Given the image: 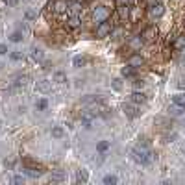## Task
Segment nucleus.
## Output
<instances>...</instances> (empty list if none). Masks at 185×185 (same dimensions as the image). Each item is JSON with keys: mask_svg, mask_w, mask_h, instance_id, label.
Segmentation results:
<instances>
[{"mask_svg": "<svg viewBox=\"0 0 185 185\" xmlns=\"http://www.w3.org/2000/svg\"><path fill=\"white\" fill-rule=\"evenodd\" d=\"M52 135H54L56 139H61V137H63V128H59V126L54 128V130H52Z\"/></svg>", "mask_w": 185, "mask_h": 185, "instance_id": "29", "label": "nucleus"}, {"mask_svg": "<svg viewBox=\"0 0 185 185\" xmlns=\"http://www.w3.org/2000/svg\"><path fill=\"white\" fill-rule=\"evenodd\" d=\"M4 54H8V46L6 44H0V56H4Z\"/></svg>", "mask_w": 185, "mask_h": 185, "instance_id": "34", "label": "nucleus"}, {"mask_svg": "<svg viewBox=\"0 0 185 185\" xmlns=\"http://www.w3.org/2000/svg\"><path fill=\"white\" fill-rule=\"evenodd\" d=\"M9 39H11L13 43H20V41H22V33H20V32H15V33H11Z\"/></svg>", "mask_w": 185, "mask_h": 185, "instance_id": "27", "label": "nucleus"}, {"mask_svg": "<svg viewBox=\"0 0 185 185\" xmlns=\"http://www.w3.org/2000/svg\"><path fill=\"white\" fill-rule=\"evenodd\" d=\"M76 180H78V181H82V183H85V181L89 180V174H87V170H83V169H82V170L78 172V176H76Z\"/></svg>", "mask_w": 185, "mask_h": 185, "instance_id": "22", "label": "nucleus"}, {"mask_svg": "<svg viewBox=\"0 0 185 185\" xmlns=\"http://www.w3.org/2000/svg\"><path fill=\"white\" fill-rule=\"evenodd\" d=\"M35 106H37V109H39V111H44L46 107H48V102H46L44 98H41V100H37V104H35Z\"/></svg>", "mask_w": 185, "mask_h": 185, "instance_id": "25", "label": "nucleus"}, {"mask_svg": "<svg viewBox=\"0 0 185 185\" xmlns=\"http://www.w3.org/2000/svg\"><path fill=\"white\" fill-rule=\"evenodd\" d=\"M54 82L56 83H65L67 82V76H65V72H54Z\"/></svg>", "mask_w": 185, "mask_h": 185, "instance_id": "17", "label": "nucleus"}, {"mask_svg": "<svg viewBox=\"0 0 185 185\" xmlns=\"http://www.w3.org/2000/svg\"><path fill=\"white\" fill-rule=\"evenodd\" d=\"M163 13H165V6L161 4V2H152V4H150V15H152L154 19L163 17Z\"/></svg>", "mask_w": 185, "mask_h": 185, "instance_id": "4", "label": "nucleus"}, {"mask_svg": "<svg viewBox=\"0 0 185 185\" xmlns=\"http://www.w3.org/2000/svg\"><path fill=\"white\" fill-rule=\"evenodd\" d=\"M13 181H15V183H22V181H24V176H15Z\"/></svg>", "mask_w": 185, "mask_h": 185, "instance_id": "36", "label": "nucleus"}, {"mask_svg": "<svg viewBox=\"0 0 185 185\" xmlns=\"http://www.w3.org/2000/svg\"><path fill=\"white\" fill-rule=\"evenodd\" d=\"M67 22H68V28H72V30H74V28H80V24H82V20H80L78 13H72L71 19H68Z\"/></svg>", "mask_w": 185, "mask_h": 185, "instance_id": "6", "label": "nucleus"}, {"mask_svg": "<svg viewBox=\"0 0 185 185\" xmlns=\"http://www.w3.org/2000/svg\"><path fill=\"white\" fill-rule=\"evenodd\" d=\"M113 89H117V91H120V89H122L120 80H113Z\"/></svg>", "mask_w": 185, "mask_h": 185, "instance_id": "33", "label": "nucleus"}, {"mask_svg": "<svg viewBox=\"0 0 185 185\" xmlns=\"http://www.w3.org/2000/svg\"><path fill=\"white\" fill-rule=\"evenodd\" d=\"M83 63H85V59H83L82 56H76V58L72 59V65H74V67H82Z\"/></svg>", "mask_w": 185, "mask_h": 185, "instance_id": "28", "label": "nucleus"}, {"mask_svg": "<svg viewBox=\"0 0 185 185\" xmlns=\"http://www.w3.org/2000/svg\"><path fill=\"white\" fill-rule=\"evenodd\" d=\"M119 17L120 19H128L130 17V6L128 4H120L119 6Z\"/></svg>", "mask_w": 185, "mask_h": 185, "instance_id": "11", "label": "nucleus"}, {"mask_svg": "<svg viewBox=\"0 0 185 185\" xmlns=\"http://www.w3.org/2000/svg\"><path fill=\"white\" fill-rule=\"evenodd\" d=\"M122 76H124V78H131V76H135V67H131V65L124 67V68H122Z\"/></svg>", "mask_w": 185, "mask_h": 185, "instance_id": "13", "label": "nucleus"}, {"mask_svg": "<svg viewBox=\"0 0 185 185\" xmlns=\"http://www.w3.org/2000/svg\"><path fill=\"white\" fill-rule=\"evenodd\" d=\"M50 180H52V181H63V180H65L63 170H54V172L50 174Z\"/></svg>", "mask_w": 185, "mask_h": 185, "instance_id": "14", "label": "nucleus"}, {"mask_svg": "<svg viewBox=\"0 0 185 185\" xmlns=\"http://www.w3.org/2000/svg\"><path fill=\"white\" fill-rule=\"evenodd\" d=\"M172 102L178 104V106H183V107H185V95H176V96L172 98Z\"/></svg>", "mask_w": 185, "mask_h": 185, "instance_id": "24", "label": "nucleus"}, {"mask_svg": "<svg viewBox=\"0 0 185 185\" xmlns=\"http://www.w3.org/2000/svg\"><path fill=\"white\" fill-rule=\"evenodd\" d=\"M183 46H185V37H180L176 41V48H183Z\"/></svg>", "mask_w": 185, "mask_h": 185, "instance_id": "32", "label": "nucleus"}, {"mask_svg": "<svg viewBox=\"0 0 185 185\" xmlns=\"http://www.w3.org/2000/svg\"><path fill=\"white\" fill-rule=\"evenodd\" d=\"M133 85H135V89H139V87H143V85H145V82H143V80H135Z\"/></svg>", "mask_w": 185, "mask_h": 185, "instance_id": "35", "label": "nucleus"}, {"mask_svg": "<svg viewBox=\"0 0 185 185\" xmlns=\"http://www.w3.org/2000/svg\"><path fill=\"white\" fill-rule=\"evenodd\" d=\"M152 35H154V28H148V30L143 33V37H145V39H148V41H152V39H154Z\"/></svg>", "mask_w": 185, "mask_h": 185, "instance_id": "30", "label": "nucleus"}, {"mask_svg": "<svg viewBox=\"0 0 185 185\" xmlns=\"http://www.w3.org/2000/svg\"><path fill=\"white\" fill-rule=\"evenodd\" d=\"M24 172L30 176V178H39L43 174V170H37V169H24Z\"/></svg>", "mask_w": 185, "mask_h": 185, "instance_id": "20", "label": "nucleus"}, {"mask_svg": "<svg viewBox=\"0 0 185 185\" xmlns=\"http://www.w3.org/2000/svg\"><path fill=\"white\" fill-rule=\"evenodd\" d=\"M124 111H126V115H128V117H131V119L139 115V111H137L135 104H124Z\"/></svg>", "mask_w": 185, "mask_h": 185, "instance_id": "8", "label": "nucleus"}, {"mask_svg": "<svg viewBox=\"0 0 185 185\" xmlns=\"http://www.w3.org/2000/svg\"><path fill=\"white\" fill-rule=\"evenodd\" d=\"M24 17H26L28 20H33V19H35V11H32V9H28V11L24 13Z\"/></svg>", "mask_w": 185, "mask_h": 185, "instance_id": "31", "label": "nucleus"}, {"mask_svg": "<svg viewBox=\"0 0 185 185\" xmlns=\"http://www.w3.org/2000/svg\"><path fill=\"white\" fill-rule=\"evenodd\" d=\"M183 111H185V107H183V106H178V104H174V102H172V106H170V113H172V115H181Z\"/></svg>", "mask_w": 185, "mask_h": 185, "instance_id": "18", "label": "nucleus"}, {"mask_svg": "<svg viewBox=\"0 0 185 185\" xmlns=\"http://www.w3.org/2000/svg\"><path fill=\"white\" fill-rule=\"evenodd\" d=\"M119 180H117V176H113V174H107V176H104V183L106 185H115Z\"/></svg>", "mask_w": 185, "mask_h": 185, "instance_id": "21", "label": "nucleus"}, {"mask_svg": "<svg viewBox=\"0 0 185 185\" xmlns=\"http://www.w3.org/2000/svg\"><path fill=\"white\" fill-rule=\"evenodd\" d=\"M50 89H52V83L48 82V80H41V82H37V91L39 92H50Z\"/></svg>", "mask_w": 185, "mask_h": 185, "instance_id": "5", "label": "nucleus"}, {"mask_svg": "<svg viewBox=\"0 0 185 185\" xmlns=\"http://www.w3.org/2000/svg\"><path fill=\"white\" fill-rule=\"evenodd\" d=\"M26 83H28V76H19L13 85H15V87H24Z\"/></svg>", "mask_w": 185, "mask_h": 185, "instance_id": "19", "label": "nucleus"}, {"mask_svg": "<svg viewBox=\"0 0 185 185\" xmlns=\"http://www.w3.org/2000/svg\"><path fill=\"white\" fill-rule=\"evenodd\" d=\"M111 30H113V24L109 20H102V22H98V26H96V37L98 39H104V37H107L109 33H111Z\"/></svg>", "mask_w": 185, "mask_h": 185, "instance_id": "2", "label": "nucleus"}, {"mask_svg": "<svg viewBox=\"0 0 185 185\" xmlns=\"http://www.w3.org/2000/svg\"><path fill=\"white\" fill-rule=\"evenodd\" d=\"M130 44H131L133 50H139V48L143 46V37H133V39L130 41Z\"/></svg>", "mask_w": 185, "mask_h": 185, "instance_id": "15", "label": "nucleus"}, {"mask_svg": "<svg viewBox=\"0 0 185 185\" xmlns=\"http://www.w3.org/2000/svg\"><path fill=\"white\" fill-rule=\"evenodd\" d=\"M180 87H185V82H180Z\"/></svg>", "mask_w": 185, "mask_h": 185, "instance_id": "39", "label": "nucleus"}, {"mask_svg": "<svg viewBox=\"0 0 185 185\" xmlns=\"http://www.w3.org/2000/svg\"><path fill=\"white\" fill-rule=\"evenodd\" d=\"M68 9H71L72 13H78L82 9V0H72V2L68 4Z\"/></svg>", "mask_w": 185, "mask_h": 185, "instance_id": "12", "label": "nucleus"}, {"mask_svg": "<svg viewBox=\"0 0 185 185\" xmlns=\"http://www.w3.org/2000/svg\"><path fill=\"white\" fill-rule=\"evenodd\" d=\"M32 58L35 59V61H43V50L41 48H32Z\"/></svg>", "mask_w": 185, "mask_h": 185, "instance_id": "16", "label": "nucleus"}, {"mask_svg": "<svg viewBox=\"0 0 185 185\" xmlns=\"http://www.w3.org/2000/svg\"><path fill=\"white\" fill-rule=\"evenodd\" d=\"M11 59L22 61V59H24V56H22V52H19V50H13V52H11Z\"/></svg>", "mask_w": 185, "mask_h": 185, "instance_id": "26", "label": "nucleus"}, {"mask_svg": "<svg viewBox=\"0 0 185 185\" xmlns=\"http://www.w3.org/2000/svg\"><path fill=\"white\" fill-rule=\"evenodd\" d=\"M107 17H109V9L104 8V6H96L95 9H92V19H95V22L107 20Z\"/></svg>", "mask_w": 185, "mask_h": 185, "instance_id": "3", "label": "nucleus"}, {"mask_svg": "<svg viewBox=\"0 0 185 185\" xmlns=\"http://www.w3.org/2000/svg\"><path fill=\"white\" fill-rule=\"evenodd\" d=\"M68 9V6H67V2H63V0H58V2L54 4V11L56 13H65Z\"/></svg>", "mask_w": 185, "mask_h": 185, "instance_id": "10", "label": "nucleus"}, {"mask_svg": "<svg viewBox=\"0 0 185 185\" xmlns=\"http://www.w3.org/2000/svg\"><path fill=\"white\" fill-rule=\"evenodd\" d=\"M130 65L135 67V68H139V67H143V65H145V59L139 56V54H133V56L130 58Z\"/></svg>", "mask_w": 185, "mask_h": 185, "instance_id": "7", "label": "nucleus"}, {"mask_svg": "<svg viewBox=\"0 0 185 185\" xmlns=\"http://www.w3.org/2000/svg\"><path fill=\"white\" fill-rule=\"evenodd\" d=\"M4 2H6V4H8V6H11V8H13V6H15V4H17V0H4Z\"/></svg>", "mask_w": 185, "mask_h": 185, "instance_id": "37", "label": "nucleus"}, {"mask_svg": "<svg viewBox=\"0 0 185 185\" xmlns=\"http://www.w3.org/2000/svg\"><path fill=\"white\" fill-rule=\"evenodd\" d=\"M96 148H98V152H102V154L107 152V150H109V141H100Z\"/></svg>", "mask_w": 185, "mask_h": 185, "instance_id": "23", "label": "nucleus"}, {"mask_svg": "<svg viewBox=\"0 0 185 185\" xmlns=\"http://www.w3.org/2000/svg\"><path fill=\"white\" fill-rule=\"evenodd\" d=\"M131 102H133V104H143V102H146V96L143 95V92L135 91L133 95H131Z\"/></svg>", "mask_w": 185, "mask_h": 185, "instance_id": "9", "label": "nucleus"}, {"mask_svg": "<svg viewBox=\"0 0 185 185\" xmlns=\"http://www.w3.org/2000/svg\"><path fill=\"white\" fill-rule=\"evenodd\" d=\"M131 155H133V159L137 161V163H141V165H148V163H152V159H154V155H152V152H150V148H148L146 143H139L131 150Z\"/></svg>", "mask_w": 185, "mask_h": 185, "instance_id": "1", "label": "nucleus"}, {"mask_svg": "<svg viewBox=\"0 0 185 185\" xmlns=\"http://www.w3.org/2000/svg\"><path fill=\"white\" fill-rule=\"evenodd\" d=\"M119 2H120V4H128V2H130V0H119Z\"/></svg>", "mask_w": 185, "mask_h": 185, "instance_id": "38", "label": "nucleus"}]
</instances>
